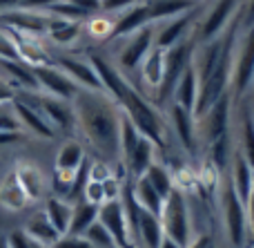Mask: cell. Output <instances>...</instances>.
<instances>
[{"instance_id":"cell-1","label":"cell","mask_w":254,"mask_h":248,"mask_svg":"<svg viewBox=\"0 0 254 248\" xmlns=\"http://www.w3.org/2000/svg\"><path fill=\"white\" fill-rule=\"evenodd\" d=\"M76 116V130L98 152V159L107 164H121V107L105 92L80 89L71 101Z\"/></svg>"},{"instance_id":"cell-2","label":"cell","mask_w":254,"mask_h":248,"mask_svg":"<svg viewBox=\"0 0 254 248\" xmlns=\"http://www.w3.org/2000/svg\"><path fill=\"white\" fill-rule=\"evenodd\" d=\"M219 210L221 224L230 248H252L250 244V224H248L246 204L239 199V195L232 190L228 177L221 179L219 188Z\"/></svg>"},{"instance_id":"cell-3","label":"cell","mask_w":254,"mask_h":248,"mask_svg":"<svg viewBox=\"0 0 254 248\" xmlns=\"http://www.w3.org/2000/svg\"><path fill=\"white\" fill-rule=\"evenodd\" d=\"M161 224L165 237L176 242L181 248H188L190 242L194 240L196 231H194V222H192V208H190V199L183 190L174 188L172 195L165 199L161 213Z\"/></svg>"},{"instance_id":"cell-4","label":"cell","mask_w":254,"mask_h":248,"mask_svg":"<svg viewBox=\"0 0 254 248\" xmlns=\"http://www.w3.org/2000/svg\"><path fill=\"white\" fill-rule=\"evenodd\" d=\"M243 2L246 0H210V2H205L201 18L196 22V29H194L196 45L221 38L234 22V18L241 13Z\"/></svg>"},{"instance_id":"cell-5","label":"cell","mask_w":254,"mask_h":248,"mask_svg":"<svg viewBox=\"0 0 254 248\" xmlns=\"http://www.w3.org/2000/svg\"><path fill=\"white\" fill-rule=\"evenodd\" d=\"M254 89V27H243L239 34L237 52L232 65L230 94L232 101H243Z\"/></svg>"},{"instance_id":"cell-6","label":"cell","mask_w":254,"mask_h":248,"mask_svg":"<svg viewBox=\"0 0 254 248\" xmlns=\"http://www.w3.org/2000/svg\"><path fill=\"white\" fill-rule=\"evenodd\" d=\"M232 94L214 103L205 114L198 119V141L201 146L210 148L214 143L230 141V128H232Z\"/></svg>"},{"instance_id":"cell-7","label":"cell","mask_w":254,"mask_h":248,"mask_svg":"<svg viewBox=\"0 0 254 248\" xmlns=\"http://www.w3.org/2000/svg\"><path fill=\"white\" fill-rule=\"evenodd\" d=\"M203 7H205V2H203L201 7L192 9V11L183 13V16H176V18H170V20H165V22L154 25V29H156L154 45L167 52V49L190 40L194 36V29H196V22H198V18H201Z\"/></svg>"},{"instance_id":"cell-8","label":"cell","mask_w":254,"mask_h":248,"mask_svg":"<svg viewBox=\"0 0 254 248\" xmlns=\"http://www.w3.org/2000/svg\"><path fill=\"white\" fill-rule=\"evenodd\" d=\"M85 161L87 157H85V146L80 141H65L61 146L56 164H54V177H56V188H61L63 195L69 197L74 179L85 165Z\"/></svg>"},{"instance_id":"cell-9","label":"cell","mask_w":254,"mask_h":248,"mask_svg":"<svg viewBox=\"0 0 254 248\" xmlns=\"http://www.w3.org/2000/svg\"><path fill=\"white\" fill-rule=\"evenodd\" d=\"M167 125L172 128V132L183 146V150L190 157H196L201 141H198V121L194 119L192 112L176 105V103H170V107H167Z\"/></svg>"},{"instance_id":"cell-10","label":"cell","mask_w":254,"mask_h":248,"mask_svg":"<svg viewBox=\"0 0 254 248\" xmlns=\"http://www.w3.org/2000/svg\"><path fill=\"white\" fill-rule=\"evenodd\" d=\"M154 38H156L154 25H147L143 29H138L136 34L123 38V49L119 54V65L116 67L121 72H136L140 67V63L145 61V56L152 52Z\"/></svg>"},{"instance_id":"cell-11","label":"cell","mask_w":254,"mask_h":248,"mask_svg":"<svg viewBox=\"0 0 254 248\" xmlns=\"http://www.w3.org/2000/svg\"><path fill=\"white\" fill-rule=\"evenodd\" d=\"M31 70H34L38 89H43L47 96L61 98V101H67V103H71L76 96H78L80 87L65 74V72L58 70V67H54V65H38V67H31Z\"/></svg>"},{"instance_id":"cell-12","label":"cell","mask_w":254,"mask_h":248,"mask_svg":"<svg viewBox=\"0 0 254 248\" xmlns=\"http://www.w3.org/2000/svg\"><path fill=\"white\" fill-rule=\"evenodd\" d=\"M36 103V110L47 119V123L54 128V132H65L71 134L76 130V116H74V105L67 101H61V98H54V96H34ZM31 105V103H29Z\"/></svg>"},{"instance_id":"cell-13","label":"cell","mask_w":254,"mask_h":248,"mask_svg":"<svg viewBox=\"0 0 254 248\" xmlns=\"http://www.w3.org/2000/svg\"><path fill=\"white\" fill-rule=\"evenodd\" d=\"M98 222H101L103 226L107 228V233L114 237L116 248H136L134 240H131L129 224H127L123 204H121V197L119 199L105 201V204L98 208Z\"/></svg>"},{"instance_id":"cell-14","label":"cell","mask_w":254,"mask_h":248,"mask_svg":"<svg viewBox=\"0 0 254 248\" xmlns=\"http://www.w3.org/2000/svg\"><path fill=\"white\" fill-rule=\"evenodd\" d=\"M56 65H58V70L65 72L80 89H87V92H105L96 70H94V65L89 63V58L61 56V58H56Z\"/></svg>"},{"instance_id":"cell-15","label":"cell","mask_w":254,"mask_h":248,"mask_svg":"<svg viewBox=\"0 0 254 248\" xmlns=\"http://www.w3.org/2000/svg\"><path fill=\"white\" fill-rule=\"evenodd\" d=\"M165 56H167L165 49L154 45L152 52L145 56V61L140 63V67H138L140 81H143V85L149 89V101L156 96V92L163 85V79H165Z\"/></svg>"},{"instance_id":"cell-16","label":"cell","mask_w":254,"mask_h":248,"mask_svg":"<svg viewBox=\"0 0 254 248\" xmlns=\"http://www.w3.org/2000/svg\"><path fill=\"white\" fill-rule=\"evenodd\" d=\"M147 25H152V22H149L147 2H140L114 18V25H112V31H110V40H123Z\"/></svg>"},{"instance_id":"cell-17","label":"cell","mask_w":254,"mask_h":248,"mask_svg":"<svg viewBox=\"0 0 254 248\" xmlns=\"http://www.w3.org/2000/svg\"><path fill=\"white\" fill-rule=\"evenodd\" d=\"M228 181L232 186V190L239 195V199L243 204H248L252 195V188H254V170L252 165L243 159V155L239 150H234L232 161H230V168H228Z\"/></svg>"},{"instance_id":"cell-18","label":"cell","mask_w":254,"mask_h":248,"mask_svg":"<svg viewBox=\"0 0 254 248\" xmlns=\"http://www.w3.org/2000/svg\"><path fill=\"white\" fill-rule=\"evenodd\" d=\"M11 110H13V114H16L20 128H27L31 134H36V137H40V139H54V134H56L54 128L47 123V119H45L34 105L25 103L22 98H13Z\"/></svg>"},{"instance_id":"cell-19","label":"cell","mask_w":254,"mask_h":248,"mask_svg":"<svg viewBox=\"0 0 254 248\" xmlns=\"http://www.w3.org/2000/svg\"><path fill=\"white\" fill-rule=\"evenodd\" d=\"M156 159H158V148L154 146L149 139L140 137V141L136 143V148L123 161V168H125V172L129 179H138L147 172L149 165H152Z\"/></svg>"},{"instance_id":"cell-20","label":"cell","mask_w":254,"mask_h":248,"mask_svg":"<svg viewBox=\"0 0 254 248\" xmlns=\"http://www.w3.org/2000/svg\"><path fill=\"white\" fill-rule=\"evenodd\" d=\"M145 2H147L149 22L158 25V22H165L170 18L183 16V13L201 7L205 0H145Z\"/></svg>"},{"instance_id":"cell-21","label":"cell","mask_w":254,"mask_h":248,"mask_svg":"<svg viewBox=\"0 0 254 248\" xmlns=\"http://www.w3.org/2000/svg\"><path fill=\"white\" fill-rule=\"evenodd\" d=\"M163 237H165V233H163L161 217H156V215L140 208L138 226H136V233H134L136 248H158Z\"/></svg>"},{"instance_id":"cell-22","label":"cell","mask_w":254,"mask_h":248,"mask_svg":"<svg viewBox=\"0 0 254 248\" xmlns=\"http://www.w3.org/2000/svg\"><path fill=\"white\" fill-rule=\"evenodd\" d=\"M196 98H198V74L196 67H194V61L188 65V70L183 72V76L179 79L174 87V94H172V103L185 107L194 114V107H196Z\"/></svg>"},{"instance_id":"cell-23","label":"cell","mask_w":254,"mask_h":248,"mask_svg":"<svg viewBox=\"0 0 254 248\" xmlns=\"http://www.w3.org/2000/svg\"><path fill=\"white\" fill-rule=\"evenodd\" d=\"M45 215H47L49 224L56 228L58 235H67L69 233V226H71V215H74V204H69V199L65 197H58V195H52L45 199Z\"/></svg>"},{"instance_id":"cell-24","label":"cell","mask_w":254,"mask_h":248,"mask_svg":"<svg viewBox=\"0 0 254 248\" xmlns=\"http://www.w3.org/2000/svg\"><path fill=\"white\" fill-rule=\"evenodd\" d=\"M2 25L13 27L18 31H25L29 36H43L47 34L49 16H40V13H27V11H7L2 18Z\"/></svg>"},{"instance_id":"cell-25","label":"cell","mask_w":254,"mask_h":248,"mask_svg":"<svg viewBox=\"0 0 254 248\" xmlns=\"http://www.w3.org/2000/svg\"><path fill=\"white\" fill-rule=\"evenodd\" d=\"M13 174H16L18 183H20L22 192H25V197L29 201H36L43 197L45 179L36 165L27 164V161H20V164H16V168H13Z\"/></svg>"},{"instance_id":"cell-26","label":"cell","mask_w":254,"mask_h":248,"mask_svg":"<svg viewBox=\"0 0 254 248\" xmlns=\"http://www.w3.org/2000/svg\"><path fill=\"white\" fill-rule=\"evenodd\" d=\"M241 114H239V148L243 159L254 170V114L250 110V103H241Z\"/></svg>"},{"instance_id":"cell-27","label":"cell","mask_w":254,"mask_h":248,"mask_svg":"<svg viewBox=\"0 0 254 248\" xmlns=\"http://www.w3.org/2000/svg\"><path fill=\"white\" fill-rule=\"evenodd\" d=\"M131 188H134V197H136V201H138L140 208L147 210V213H152V215H156V217H161L165 199L154 190L152 183H149L145 177H138V179H131Z\"/></svg>"},{"instance_id":"cell-28","label":"cell","mask_w":254,"mask_h":248,"mask_svg":"<svg viewBox=\"0 0 254 248\" xmlns=\"http://www.w3.org/2000/svg\"><path fill=\"white\" fill-rule=\"evenodd\" d=\"M25 233L36 242V244H40L45 248H52L58 240H61V235H58L56 228L49 224V219H47V215L45 213L34 215V217L25 224Z\"/></svg>"},{"instance_id":"cell-29","label":"cell","mask_w":254,"mask_h":248,"mask_svg":"<svg viewBox=\"0 0 254 248\" xmlns=\"http://www.w3.org/2000/svg\"><path fill=\"white\" fill-rule=\"evenodd\" d=\"M27 204H29V199L22 192L16 174L13 172L4 174V179L0 181V206L7 210H22Z\"/></svg>"},{"instance_id":"cell-30","label":"cell","mask_w":254,"mask_h":248,"mask_svg":"<svg viewBox=\"0 0 254 248\" xmlns=\"http://www.w3.org/2000/svg\"><path fill=\"white\" fill-rule=\"evenodd\" d=\"M145 179H147L149 183L154 186V190L158 192V195L163 197V199H167V197L172 195V190L176 188V183H174V174H172V170L167 168L163 161H154L152 165H149V170L143 174Z\"/></svg>"},{"instance_id":"cell-31","label":"cell","mask_w":254,"mask_h":248,"mask_svg":"<svg viewBox=\"0 0 254 248\" xmlns=\"http://www.w3.org/2000/svg\"><path fill=\"white\" fill-rule=\"evenodd\" d=\"M98 208L101 206H94L89 201H76L74 204V215H71V226H69V233L67 235H85L89 226L94 222H98Z\"/></svg>"},{"instance_id":"cell-32","label":"cell","mask_w":254,"mask_h":248,"mask_svg":"<svg viewBox=\"0 0 254 248\" xmlns=\"http://www.w3.org/2000/svg\"><path fill=\"white\" fill-rule=\"evenodd\" d=\"M80 22L76 20H65V18H54L49 16V25H47V34L52 36L54 43L58 45H69L74 43L80 36Z\"/></svg>"},{"instance_id":"cell-33","label":"cell","mask_w":254,"mask_h":248,"mask_svg":"<svg viewBox=\"0 0 254 248\" xmlns=\"http://www.w3.org/2000/svg\"><path fill=\"white\" fill-rule=\"evenodd\" d=\"M0 65L7 70V74L16 81V87H25V89H38L36 83L34 70L22 61H0Z\"/></svg>"},{"instance_id":"cell-34","label":"cell","mask_w":254,"mask_h":248,"mask_svg":"<svg viewBox=\"0 0 254 248\" xmlns=\"http://www.w3.org/2000/svg\"><path fill=\"white\" fill-rule=\"evenodd\" d=\"M140 137H143V134L136 130V125L131 123L125 114L121 116V164L129 157V152L136 148V143L140 141Z\"/></svg>"},{"instance_id":"cell-35","label":"cell","mask_w":254,"mask_h":248,"mask_svg":"<svg viewBox=\"0 0 254 248\" xmlns=\"http://www.w3.org/2000/svg\"><path fill=\"white\" fill-rule=\"evenodd\" d=\"M85 240L92 244V248H116V242L114 237L107 233V228L103 226L101 222H94L92 226L85 231Z\"/></svg>"},{"instance_id":"cell-36","label":"cell","mask_w":254,"mask_h":248,"mask_svg":"<svg viewBox=\"0 0 254 248\" xmlns=\"http://www.w3.org/2000/svg\"><path fill=\"white\" fill-rule=\"evenodd\" d=\"M0 61H20L18 47H16L11 34H9V29L4 25L0 27Z\"/></svg>"},{"instance_id":"cell-37","label":"cell","mask_w":254,"mask_h":248,"mask_svg":"<svg viewBox=\"0 0 254 248\" xmlns=\"http://www.w3.org/2000/svg\"><path fill=\"white\" fill-rule=\"evenodd\" d=\"M145 2V0H101V11L105 13H123L127 9L136 7V4Z\"/></svg>"},{"instance_id":"cell-38","label":"cell","mask_w":254,"mask_h":248,"mask_svg":"<svg viewBox=\"0 0 254 248\" xmlns=\"http://www.w3.org/2000/svg\"><path fill=\"white\" fill-rule=\"evenodd\" d=\"M7 244L9 248H36V242L25 231H13L11 235H7Z\"/></svg>"},{"instance_id":"cell-39","label":"cell","mask_w":254,"mask_h":248,"mask_svg":"<svg viewBox=\"0 0 254 248\" xmlns=\"http://www.w3.org/2000/svg\"><path fill=\"white\" fill-rule=\"evenodd\" d=\"M52 248H92V244L80 235H63Z\"/></svg>"},{"instance_id":"cell-40","label":"cell","mask_w":254,"mask_h":248,"mask_svg":"<svg viewBox=\"0 0 254 248\" xmlns=\"http://www.w3.org/2000/svg\"><path fill=\"white\" fill-rule=\"evenodd\" d=\"M0 132H4V134L20 132V123H18L16 114H7V112H2V107H0Z\"/></svg>"},{"instance_id":"cell-41","label":"cell","mask_w":254,"mask_h":248,"mask_svg":"<svg viewBox=\"0 0 254 248\" xmlns=\"http://www.w3.org/2000/svg\"><path fill=\"white\" fill-rule=\"evenodd\" d=\"M74 7H78L80 11H85L87 16H94V13H101V0H67Z\"/></svg>"},{"instance_id":"cell-42","label":"cell","mask_w":254,"mask_h":248,"mask_svg":"<svg viewBox=\"0 0 254 248\" xmlns=\"http://www.w3.org/2000/svg\"><path fill=\"white\" fill-rule=\"evenodd\" d=\"M188 248H216V242L210 233H196Z\"/></svg>"},{"instance_id":"cell-43","label":"cell","mask_w":254,"mask_h":248,"mask_svg":"<svg viewBox=\"0 0 254 248\" xmlns=\"http://www.w3.org/2000/svg\"><path fill=\"white\" fill-rule=\"evenodd\" d=\"M13 98H16V89H13V85L0 79V107H2V105H11Z\"/></svg>"},{"instance_id":"cell-44","label":"cell","mask_w":254,"mask_h":248,"mask_svg":"<svg viewBox=\"0 0 254 248\" xmlns=\"http://www.w3.org/2000/svg\"><path fill=\"white\" fill-rule=\"evenodd\" d=\"M243 27H254V0H246L241 9Z\"/></svg>"},{"instance_id":"cell-45","label":"cell","mask_w":254,"mask_h":248,"mask_svg":"<svg viewBox=\"0 0 254 248\" xmlns=\"http://www.w3.org/2000/svg\"><path fill=\"white\" fill-rule=\"evenodd\" d=\"M56 2H61V0H22L20 7H25V9H49Z\"/></svg>"},{"instance_id":"cell-46","label":"cell","mask_w":254,"mask_h":248,"mask_svg":"<svg viewBox=\"0 0 254 248\" xmlns=\"http://www.w3.org/2000/svg\"><path fill=\"white\" fill-rule=\"evenodd\" d=\"M246 210H248V224H250V244L254 248V188H252V195L246 204Z\"/></svg>"},{"instance_id":"cell-47","label":"cell","mask_w":254,"mask_h":248,"mask_svg":"<svg viewBox=\"0 0 254 248\" xmlns=\"http://www.w3.org/2000/svg\"><path fill=\"white\" fill-rule=\"evenodd\" d=\"M20 132L18 134H4V132H0V146H11V143H16V141H20Z\"/></svg>"},{"instance_id":"cell-48","label":"cell","mask_w":254,"mask_h":248,"mask_svg":"<svg viewBox=\"0 0 254 248\" xmlns=\"http://www.w3.org/2000/svg\"><path fill=\"white\" fill-rule=\"evenodd\" d=\"M18 4H22V0H0V11H2V9L18 7Z\"/></svg>"},{"instance_id":"cell-49","label":"cell","mask_w":254,"mask_h":248,"mask_svg":"<svg viewBox=\"0 0 254 248\" xmlns=\"http://www.w3.org/2000/svg\"><path fill=\"white\" fill-rule=\"evenodd\" d=\"M158 248H181V246L176 244V242H172L170 237H163V242H161V246Z\"/></svg>"},{"instance_id":"cell-50","label":"cell","mask_w":254,"mask_h":248,"mask_svg":"<svg viewBox=\"0 0 254 248\" xmlns=\"http://www.w3.org/2000/svg\"><path fill=\"white\" fill-rule=\"evenodd\" d=\"M0 248H9V244H7V237H0Z\"/></svg>"},{"instance_id":"cell-51","label":"cell","mask_w":254,"mask_h":248,"mask_svg":"<svg viewBox=\"0 0 254 248\" xmlns=\"http://www.w3.org/2000/svg\"><path fill=\"white\" fill-rule=\"evenodd\" d=\"M248 103H250V110H252V114H254V92L250 94V101H248Z\"/></svg>"},{"instance_id":"cell-52","label":"cell","mask_w":254,"mask_h":248,"mask_svg":"<svg viewBox=\"0 0 254 248\" xmlns=\"http://www.w3.org/2000/svg\"><path fill=\"white\" fill-rule=\"evenodd\" d=\"M2 18H4V13H0V25H2Z\"/></svg>"},{"instance_id":"cell-53","label":"cell","mask_w":254,"mask_h":248,"mask_svg":"<svg viewBox=\"0 0 254 248\" xmlns=\"http://www.w3.org/2000/svg\"><path fill=\"white\" fill-rule=\"evenodd\" d=\"M252 92H254V89H252Z\"/></svg>"}]
</instances>
